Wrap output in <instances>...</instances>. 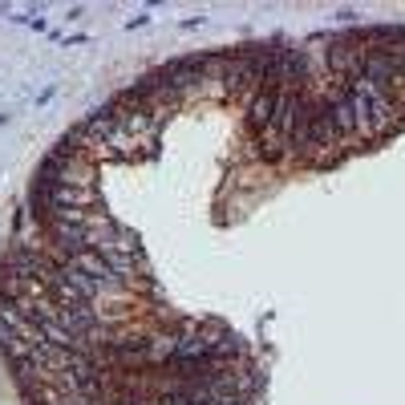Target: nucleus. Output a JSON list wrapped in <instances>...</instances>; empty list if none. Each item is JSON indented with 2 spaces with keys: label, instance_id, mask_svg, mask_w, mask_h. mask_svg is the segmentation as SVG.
<instances>
[{
  "label": "nucleus",
  "instance_id": "obj_2",
  "mask_svg": "<svg viewBox=\"0 0 405 405\" xmlns=\"http://www.w3.org/2000/svg\"><path fill=\"white\" fill-rule=\"evenodd\" d=\"M207 65H211L207 57H183V61H170V65H163L158 81L167 85V94H174V90H187V85H195V81H203Z\"/></svg>",
  "mask_w": 405,
  "mask_h": 405
},
{
  "label": "nucleus",
  "instance_id": "obj_3",
  "mask_svg": "<svg viewBox=\"0 0 405 405\" xmlns=\"http://www.w3.org/2000/svg\"><path fill=\"white\" fill-rule=\"evenodd\" d=\"M276 110H280V90H260V94L251 97V126L267 130L276 122Z\"/></svg>",
  "mask_w": 405,
  "mask_h": 405
},
{
  "label": "nucleus",
  "instance_id": "obj_1",
  "mask_svg": "<svg viewBox=\"0 0 405 405\" xmlns=\"http://www.w3.org/2000/svg\"><path fill=\"white\" fill-rule=\"evenodd\" d=\"M349 85V101H353V114H357V126L361 130H373V134H385L389 126H393V101L377 90V85H369L365 77H353V81H345Z\"/></svg>",
  "mask_w": 405,
  "mask_h": 405
}]
</instances>
